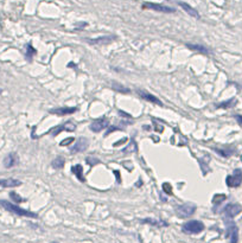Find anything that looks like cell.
Masks as SVG:
<instances>
[{
  "label": "cell",
  "mask_w": 242,
  "mask_h": 243,
  "mask_svg": "<svg viewBox=\"0 0 242 243\" xmlns=\"http://www.w3.org/2000/svg\"><path fill=\"white\" fill-rule=\"evenodd\" d=\"M0 205L2 206L5 210H7L8 212L11 213H14L17 216H20V217H29V218H38V215L32 212V211H29L26 209H23L18 206L17 204H13L8 201H4V199H0Z\"/></svg>",
  "instance_id": "obj_1"
},
{
  "label": "cell",
  "mask_w": 242,
  "mask_h": 243,
  "mask_svg": "<svg viewBox=\"0 0 242 243\" xmlns=\"http://www.w3.org/2000/svg\"><path fill=\"white\" fill-rule=\"evenodd\" d=\"M183 232L189 234V235H196L200 234L204 230V224L202 223L201 221L197 220H192V221H188L186 223H184L182 226Z\"/></svg>",
  "instance_id": "obj_2"
},
{
  "label": "cell",
  "mask_w": 242,
  "mask_h": 243,
  "mask_svg": "<svg viewBox=\"0 0 242 243\" xmlns=\"http://www.w3.org/2000/svg\"><path fill=\"white\" fill-rule=\"evenodd\" d=\"M142 8L144 10H152L156 12H161V13H175L176 12V10L173 7H169V6L156 4V2H144Z\"/></svg>",
  "instance_id": "obj_3"
},
{
  "label": "cell",
  "mask_w": 242,
  "mask_h": 243,
  "mask_svg": "<svg viewBox=\"0 0 242 243\" xmlns=\"http://www.w3.org/2000/svg\"><path fill=\"white\" fill-rule=\"evenodd\" d=\"M225 184L228 187H239L242 184V171L240 168H235L233 174L228 176L225 179Z\"/></svg>",
  "instance_id": "obj_4"
},
{
  "label": "cell",
  "mask_w": 242,
  "mask_h": 243,
  "mask_svg": "<svg viewBox=\"0 0 242 243\" xmlns=\"http://www.w3.org/2000/svg\"><path fill=\"white\" fill-rule=\"evenodd\" d=\"M196 211V206L191 205V204H183L176 207V213L181 217V218H186L189 216H192Z\"/></svg>",
  "instance_id": "obj_5"
},
{
  "label": "cell",
  "mask_w": 242,
  "mask_h": 243,
  "mask_svg": "<svg viewBox=\"0 0 242 243\" xmlns=\"http://www.w3.org/2000/svg\"><path fill=\"white\" fill-rule=\"evenodd\" d=\"M227 236L229 237L230 243H239V229L234 222L227 223Z\"/></svg>",
  "instance_id": "obj_6"
},
{
  "label": "cell",
  "mask_w": 242,
  "mask_h": 243,
  "mask_svg": "<svg viewBox=\"0 0 242 243\" xmlns=\"http://www.w3.org/2000/svg\"><path fill=\"white\" fill-rule=\"evenodd\" d=\"M76 129V125L71 121V120H69V121H67L65 123H62L60 126H57L56 128H54V129H51V133H52V135L54 136H56V135H58L60 132H74Z\"/></svg>",
  "instance_id": "obj_7"
},
{
  "label": "cell",
  "mask_w": 242,
  "mask_h": 243,
  "mask_svg": "<svg viewBox=\"0 0 242 243\" xmlns=\"http://www.w3.org/2000/svg\"><path fill=\"white\" fill-rule=\"evenodd\" d=\"M109 126V121L107 120V119H104V117H102V119H96V120H94L92 123H90V129L93 132H95V133H99V132L103 131L104 128H107Z\"/></svg>",
  "instance_id": "obj_8"
},
{
  "label": "cell",
  "mask_w": 242,
  "mask_h": 243,
  "mask_svg": "<svg viewBox=\"0 0 242 243\" xmlns=\"http://www.w3.org/2000/svg\"><path fill=\"white\" fill-rule=\"evenodd\" d=\"M116 37L115 36H102L99 38H94V39H89L87 38L85 42L92 44V45H107L109 43H112L113 40H115Z\"/></svg>",
  "instance_id": "obj_9"
},
{
  "label": "cell",
  "mask_w": 242,
  "mask_h": 243,
  "mask_svg": "<svg viewBox=\"0 0 242 243\" xmlns=\"http://www.w3.org/2000/svg\"><path fill=\"white\" fill-rule=\"evenodd\" d=\"M241 206L240 204H228L223 209V213L227 218H233L236 215H239L241 212Z\"/></svg>",
  "instance_id": "obj_10"
},
{
  "label": "cell",
  "mask_w": 242,
  "mask_h": 243,
  "mask_svg": "<svg viewBox=\"0 0 242 243\" xmlns=\"http://www.w3.org/2000/svg\"><path fill=\"white\" fill-rule=\"evenodd\" d=\"M138 95L140 96L142 100H145V101H147V102H152V103H154V104L163 106V102H161L158 97H156L154 95L147 93V92H145V90H138Z\"/></svg>",
  "instance_id": "obj_11"
},
{
  "label": "cell",
  "mask_w": 242,
  "mask_h": 243,
  "mask_svg": "<svg viewBox=\"0 0 242 243\" xmlns=\"http://www.w3.org/2000/svg\"><path fill=\"white\" fill-rule=\"evenodd\" d=\"M77 112L76 107H65V108H55V109H50V114L52 115H58V116H64V115H70Z\"/></svg>",
  "instance_id": "obj_12"
},
{
  "label": "cell",
  "mask_w": 242,
  "mask_h": 243,
  "mask_svg": "<svg viewBox=\"0 0 242 243\" xmlns=\"http://www.w3.org/2000/svg\"><path fill=\"white\" fill-rule=\"evenodd\" d=\"M18 164V154L17 153H10L4 159V166L6 168H11Z\"/></svg>",
  "instance_id": "obj_13"
},
{
  "label": "cell",
  "mask_w": 242,
  "mask_h": 243,
  "mask_svg": "<svg viewBox=\"0 0 242 243\" xmlns=\"http://www.w3.org/2000/svg\"><path fill=\"white\" fill-rule=\"evenodd\" d=\"M87 147H88V140L85 139V138H80L77 141H76V144L73 146V148H71V153H79V152H83L84 150H87Z\"/></svg>",
  "instance_id": "obj_14"
},
{
  "label": "cell",
  "mask_w": 242,
  "mask_h": 243,
  "mask_svg": "<svg viewBox=\"0 0 242 243\" xmlns=\"http://www.w3.org/2000/svg\"><path fill=\"white\" fill-rule=\"evenodd\" d=\"M178 5L181 6L182 8L190 16V17H194V18H200V13H198V11L196 10V8H194L192 6H190L189 4H186V2H184V1H178Z\"/></svg>",
  "instance_id": "obj_15"
},
{
  "label": "cell",
  "mask_w": 242,
  "mask_h": 243,
  "mask_svg": "<svg viewBox=\"0 0 242 243\" xmlns=\"http://www.w3.org/2000/svg\"><path fill=\"white\" fill-rule=\"evenodd\" d=\"M188 49H190L191 51H195V52H200V54H203V55H208L210 54L209 49H206L204 45H201V44H192V43H186L185 44Z\"/></svg>",
  "instance_id": "obj_16"
},
{
  "label": "cell",
  "mask_w": 242,
  "mask_h": 243,
  "mask_svg": "<svg viewBox=\"0 0 242 243\" xmlns=\"http://www.w3.org/2000/svg\"><path fill=\"white\" fill-rule=\"evenodd\" d=\"M21 185V182L14 178H6L0 179V187H16Z\"/></svg>",
  "instance_id": "obj_17"
},
{
  "label": "cell",
  "mask_w": 242,
  "mask_h": 243,
  "mask_svg": "<svg viewBox=\"0 0 242 243\" xmlns=\"http://www.w3.org/2000/svg\"><path fill=\"white\" fill-rule=\"evenodd\" d=\"M71 172L77 177V179L82 182V183H84L85 182V179H84V176H83V168L81 165H74L73 167H71Z\"/></svg>",
  "instance_id": "obj_18"
},
{
  "label": "cell",
  "mask_w": 242,
  "mask_h": 243,
  "mask_svg": "<svg viewBox=\"0 0 242 243\" xmlns=\"http://www.w3.org/2000/svg\"><path fill=\"white\" fill-rule=\"evenodd\" d=\"M141 223H146L150 225H154V226H167V223L164 221H158V220H152V218H145L141 221Z\"/></svg>",
  "instance_id": "obj_19"
},
{
  "label": "cell",
  "mask_w": 242,
  "mask_h": 243,
  "mask_svg": "<svg viewBox=\"0 0 242 243\" xmlns=\"http://www.w3.org/2000/svg\"><path fill=\"white\" fill-rule=\"evenodd\" d=\"M51 165H52V167L56 168V170H60V168L64 167L65 161H64V159H63L62 157H57V158L51 163Z\"/></svg>",
  "instance_id": "obj_20"
},
{
  "label": "cell",
  "mask_w": 242,
  "mask_h": 243,
  "mask_svg": "<svg viewBox=\"0 0 242 243\" xmlns=\"http://www.w3.org/2000/svg\"><path fill=\"white\" fill-rule=\"evenodd\" d=\"M112 88H113L115 92H118V93H123V94L129 93V89H128V88H126V87H123V86H120V83H116V82H113V83H112Z\"/></svg>",
  "instance_id": "obj_21"
},
{
  "label": "cell",
  "mask_w": 242,
  "mask_h": 243,
  "mask_svg": "<svg viewBox=\"0 0 242 243\" xmlns=\"http://www.w3.org/2000/svg\"><path fill=\"white\" fill-rule=\"evenodd\" d=\"M36 54H37L36 49H33V46H32L31 44H27V45H26V55H25V57H26L29 61H31V58L35 56Z\"/></svg>",
  "instance_id": "obj_22"
},
{
  "label": "cell",
  "mask_w": 242,
  "mask_h": 243,
  "mask_svg": "<svg viewBox=\"0 0 242 243\" xmlns=\"http://www.w3.org/2000/svg\"><path fill=\"white\" fill-rule=\"evenodd\" d=\"M235 104H236V98H231V100L224 101L220 104H217V108H230V107H233Z\"/></svg>",
  "instance_id": "obj_23"
},
{
  "label": "cell",
  "mask_w": 242,
  "mask_h": 243,
  "mask_svg": "<svg viewBox=\"0 0 242 243\" xmlns=\"http://www.w3.org/2000/svg\"><path fill=\"white\" fill-rule=\"evenodd\" d=\"M227 199V196L225 195H215L214 196V198H213V203L215 204V205H220L223 201H225Z\"/></svg>",
  "instance_id": "obj_24"
},
{
  "label": "cell",
  "mask_w": 242,
  "mask_h": 243,
  "mask_svg": "<svg viewBox=\"0 0 242 243\" xmlns=\"http://www.w3.org/2000/svg\"><path fill=\"white\" fill-rule=\"evenodd\" d=\"M215 152H217L219 154H221L222 157H224V158H228V157H230L233 153H234V150H221V148H214Z\"/></svg>",
  "instance_id": "obj_25"
},
{
  "label": "cell",
  "mask_w": 242,
  "mask_h": 243,
  "mask_svg": "<svg viewBox=\"0 0 242 243\" xmlns=\"http://www.w3.org/2000/svg\"><path fill=\"white\" fill-rule=\"evenodd\" d=\"M10 196H11L12 201L16 202V203H21V202H24V199L20 197L18 193H16L14 191H11V192H10Z\"/></svg>",
  "instance_id": "obj_26"
},
{
  "label": "cell",
  "mask_w": 242,
  "mask_h": 243,
  "mask_svg": "<svg viewBox=\"0 0 242 243\" xmlns=\"http://www.w3.org/2000/svg\"><path fill=\"white\" fill-rule=\"evenodd\" d=\"M163 190H164V192H165L166 195H172V186H171V184L164 183V184H163Z\"/></svg>",
  "instance_id": "obj_27"
},
{
  "label": "cell",
  "mask_w": 242,
  "mask_h": 243,
  "mask_svg": "<svg viewBox=\"0 0 242 243\" xmlns=\"http://www.w3.org/2000/svg\"><path fill=\"white\" fill-rule=\"evenodd\" d=\"M137 148V146H135V142L134 141H132V145H129L128 147H126V148H123V152H134Z\"/></svg>",
  "instance_id": "obj_28"
},
{
  "label": "cell",
  "mask_w": 242,
  "mask_h": 243,
  "mask_svg": "<svg viewBox=\"0 0 242 243\" xmlns=\"http://www.w3.org/2000/svg\"><path fill=\"white\" fill-rule=\"evenodd\" d=\"M87 163L89 164V165H96V164H99V160L96 159V158H92V157H88L87 159Z\"/></svg>",
  "instance_id": "obj_29"
},
{
  "label": "cell",
  "mask_w": 242,
  "mask_h": 243,
  "mask_svg": "<svg viewBox=\"0 0 242 243\" xmlns=\"http://www.w3.org/2000/svg\"><path fill=\"white\" fill-rule=\"evenodd\" d=\"M74 138H68V139H65L64 141H62L60 142V146H68V145H70V144H73L74 142Z\"/></svg>",
  "instance_id": "obj_30"
},
{
  "label": "cell",
  "mask_w": 242,
  "mask_h": 243,
  "mask_svg": "<svg viewBox=\"0 0 242 243\" xmlns=\"http://www.w3.org/2000/svg\"><path fill=\"white\" fill-rule=\"evenodd\" d=\"M235 119L237 120V122H239V123L242 126V115H236V116H235Z\"/></svg>",
  "instance_id": "obj_31"
},
{
  "label": "cell",
  "mask_w": 242,
  "mask_h": 243,
  "mask_svg": "<svg viewBox=\"0 0 242 243\" xmlns=\"http://www.w3.org/2000/svg\"><path fill=\"white\" fill-rule=\"evenodd\" d=\"M119 115H122V116H127V117H131V115H129V114H126V113L123 112V111H119Z\"/></svg>",
  "instance_id": "obj_32"
},
{
  "label": "cell",
  "mask_w": 242,
  "mask_h": 243,
  "mask_svg": "<svg viewBox=\"0 0 242 243\" xmlns=\"http://www.w3.org/2000/svg\"><path fill=\"white\" fill-rule=\"evenodd\" d=\"M127 141V139H122L121 141H119V142H116V144H114V146H119L120 144H123V142H126Z\"/></svg>",
  "instance_id": "obj_33"
},
{
  "label": "cell",
  "mask_w": 242,
  "mask_h": 243,
  "mask_svg": "<svg viewBox=\"0 0 242 243\" xmlns=\"http://www.w3.org/2000/svg\"><path fill=\"white\" fill-rule=\"evenodd\" d=\"M114 173H115V174H116V177H118V178H116V179H118V182H120V176H119V172H118V171H115Z\"/></svg>",
  "instance_id": "obj_34"
},
{
  "label": "cell",
  "mask_w": 242,
  "mask_h": 243,
  "mask_svg": "<svg viewBox=\"0 0 242 243\" xmlns=\"http://www.w3.org/2000/svg\"><path fill=\"white\" fill-rule=\"evenodd\" d=\"M1 93H2V89H0V94H1Z\"/></svg>",
  "instance_id": "obj_35"
},
{
  "label": "cell",
  "mask_w": 242,
  "mask_h": 243,
  "mask_svg": "<svg viewBox=\"0 0 242 243\" xmlns=\"http://www.w3.org/2000/svg\"><path fill=\"white\" fill-rule=\"evenodd\" d=\"M241 161H242V155H241Z\"/></svg>",
  "instance_id": "obj_36"
},
{
  "label": "cell",
  "mask_w": 242,
  "mask_h": 243,
  "mask_svg": "<svg viewBox=\"0 0 242 243\" xmlns=\"http://www.w3.org/2000/svg\"><path fill=\"white\" fill-rule=\"evenodd\" d=\"M52 243H56V242H52Z\"/></svg>",
  "instance_id": "obj_37"
}]
</instances>
